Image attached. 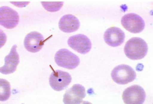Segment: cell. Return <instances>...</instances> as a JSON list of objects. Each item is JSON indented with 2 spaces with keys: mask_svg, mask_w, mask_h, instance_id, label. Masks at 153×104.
<instances>
[{
  "mask_svg": "<svg viewBox=\"0 0 153 104\" xmlns=\"http://www.w3.org/2000/svg\"><path fill=\"white\" fill-rule=\"evenodd\" d=\"M19 21L18 12L6 6L0 8V24L7 29H12L17 26Z\"/></svg>",
  "mask_w": 153,
  "mask_h": 104,
  "instance_id": "cell-8",
  "label": "cell"
},
{
  "mask_svg": "<svg viewBox=\"0 0 153 104\" xmlns=\"http://www.w3.org/2000/svg\"><path fill=\"white\" fill-rule=\"evenodd\" d=\"M80 26V23L79 19L71 15H67L63 16L59 23V27L60 30L67 33L77 31Z\"/></svg>",
  "mask_w": 153,
  "mask_h": 104,
  "instance_id": "cell-13",
  "label": "cell"
},
{
  "mask_svg": "<svg viewBox=\"0 0 153 104\" xmlns=\"http://www.w3.org/2000/svg\"><path fill=\"white\" fill-rule=\"evenodd\" d=\"M86 96L85 87L79 84H75L66 92L63 102L66 104H81Z\"/></svg>",
  "mask_w": 153,
  "mask_h": 104,
  "instance_id": "cell-9",
  "label": "cell"
},
{
  "mask_svg": "<svg viewBox=\"0 0 153 104\" xmlns=\"http://www.w3.org/2000/svg\"><path fill=\"white\" fill-rule=\"evenodd\" d=\"M54 59L57 65L68 69L76 68L80 63L78 56L65 49L58 51L55 55Z\"/></svg>",
  "mask_w": 153,
  "mask_h": 104,
  "instance_id": "cell-3",
  "label": "cell"
},
{
  "mask_svg": "<svg viewBox=\"0 0 153 104\" xmlns=\"http://www.w3.org/2000/svg\"><path fill=\"white\" fill-rule=\"evenodd\" d=\"M17 46L13 45L10 53L5 58L4 65L1 68L0 71L4 74H9L13 73L16 70L20 62L19 56L17 51Z\"/></svg>",
  "mask_w": 153,
  "mask_h": 104,
  "instance_id": "cell-11",
  "label": "cell"
},
{
  "mask_svg": "<svg viewBox=\"0 0 153 104\" xmlns=\"http://www.w3.org/2000/svg\"><path fill=\"white\" fill-rule=\"evenodd\" d=\"M68 44L73 49L84 55L89 52L92 48L90 40L87 36L82 34L70 37L68 40Z\"/></svg>",
  "mask_w": 153,
  "mask_h": 104,
  "instance_id": "cell-7",
  "label": "cell"
},
{
  "mask_svg": "<svg viewBox=\"0 0 153 104\" xmlns=\"http://www.w3.org/2000/svg\"><path fill=\"white\" fill-rule=\"evenodd\" d=\"M104 38L105 42L109 46L117 47L124 42L125 34L120 28L113 27L106 30L104 33Z\"/></svg>",
  "mask_w": 153,
  "mask_h": 104,
  "instance_id": "cell-12",
  "label": "cell"
},
{
  "mask_svg": "<svg viewBox=\"0 0 153 104\" xmlns=\"http://www.w3.org/2000/svg\"><path fill=\"white\" fill-rule=\"evenodd\" d=\"M146 95L144 89L138 85H134L126 89L122 95L125 104H142L145 101Z\"/></svg>",
  "mask_w": 153,
  "mask_h": 104,
  "instance_id": "cell-4",
  "label": "cell"
},
{
  "mask_svg": "<svg viewBox=\"0 0 153 104\" xmlns=\"http://www.w3.org/2000/svg\"><path fill=\"white\" fill-rule=\"evenodd\" d=\"M1 101H6L11 95V86L9 81L6 79H1Z\"/></svg>",
  "mask_w": 153,
  "mask_h": 104,
  "instance_id": "cell-14",
  "label": "cell"
},
{
  "mask_svg": "<svg viewBox=\"0 0 153 104\" xmlns=\"http://www.w3.org/2000/svg\"><path fill=\"white\" fill-rule=\"evenodd\" d=\"M43 7L47 11L54 12L59 11L62 8L63 2H41Z\"/></svg>",
  "mask_w": 153,
  "mask_h": 104,
  "instance_id": "cell-15",
  "label": "cell"
},
{
  "mask_svg": "<svg viewBox=\"0 0 153 104\" xmlns=\"http://www.w3.org/2000/svg\"><path fill=\"white\" fill-rule=\"evenodd\" d=\"M136 73L130 66L122 64L117 66L112 70L111 76L116 83L124 85L131 82L136 79Z\"/></svg>",
  "mask_w": 153,
  "mask_h": 104,
  "instance_id": "cell-2",
  "label": "cell"
},
{
  "mask_svg": "<svg viewBox=\"0 0 153 104\" xmlns=\"http://www.w3.org/2000/svg\"><path fill=\"white\" fill-rule=\"evenodd\" d=\"M148 48L146 42L139 37H133L126 43L124 52L128 58L137 60L143 58L147 55Z\"/></svg>",
  "mask_w": 153,
  "mask_h": 104,
  "instance_id": "cell-1",
  "label": "cell"
},
{
  "mask_svg": "<svg viewBox=\"0 0 153 104\" xmlns=\"http://www.w3.org/2000/svg\"><path fill=\"white\" fill-rule=\"evenodd\" d=\"M72 78L68 73L59 70L53 71L50 76V86L54 90L60 91L65 89L71 82Z\"/></svg>",
  "mask_w": 153,
  "mask_h": 104,
  "instance_id": "cell-6",
  "label": "cell"
},
{
  "mask_svg": "<svg viewBox=\"0 0 153 104\" xmlns=\"http://www.w3.org/2000/svg\"><path fill=\"white\" fill-rule=\"evenodd\" d=\"M121 23L127 31L134 34L141 33L145 27V23L143 18L134 13L124 15L122 18Z\"/></svg>",
  "mask_w": 153,
  "mask_h": 104,
  "instance_id": "cell-5",
  "label": "cell"
},
{
  "mask_svg": "<svg viewBox=\"0 0 153 104\" xmlns=\"http://www.w3.org/2000/svg\"><path fill=\"white\" fill-rule=\"evenodd\" d=\"M45 41L44 37L41 33L37 32H32L26 36L24 44L28 51L36 53L41 49Z\"/></svg>",
  "mask_w": 153,
  "mask_h": 104,
  "instance_id": "cell-10",
  "label": "cell"
}]
</instances>
